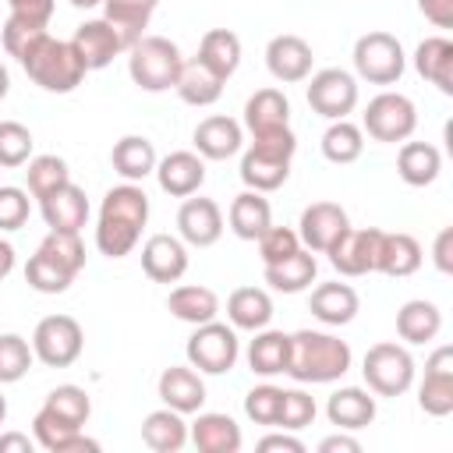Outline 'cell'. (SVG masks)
<instances>
[{"mask_svg": "<svg viewBox=\"0 0 453 453\" xmlns=\"http://www.w3.org/2000/svg\"><path fill=\"white\" fill-rule=\"evenodd\" d=\"M149 223V195L142 184H117L103 195L96 219V248L106 258H124L134 251L142 230Z\"/></svg>", "mask_w": 453, "mask_h": 453, "instance_id": "obj_1", "label": "cell"}, {"mask_svg": "<svg viewBox=\"0 0 453 453\" xmlns=\"http://www.w3.org/2000/svg\"><path fill=\"white\" fill-rule=\"evenodd\" d=\"M350 343L326 329H297L290 333V365L287 375L301 386H326L350 372Z\"/></svg>", "mask_w": 453, "mask_h": 453, "instance_id": "obj_2", "label": "cell"}, {"mask_svg": "<svg viewBox=\"0 0 453 453\" xmlns=\"http://www.w3.org/2000/svg\"><path fill=\"white\" fill-rule=\"evenodd\" d=\"M297 152V138L290 127L283 131H269V134H255L251 145L241 156V180L251 191H276L287 184L290 177V163Z\"/></svg>", "mask_w": 453, "mask_h": 453, "instance_id": "obj_3", "label": "cell"}, {"mask_svg": "<svg viewBox=\"0 0 453 453\" xmlns=\"http://www.w3.org/2000/svg\"><path fill=\"white\" fill-rule=\"evenodd\" d=\"M21 67H25V74L39 85V88H46V92H74L78 85H81V78L88 74L85 71V64H81V57L74 53V46H71V39H53L50 32L18 60Z\"/></svg>", "mask_w": 453, "mask_h": 453, "instance_id": "obj_4", "label": "cell"}, {"mask_svg": "<svg viewBox=\"0 0 453 453\" xmlns=\"http://www.w3.org/2000/svg\"><path fill=\"white\" fill-rule=\"evenodd\" d=\"M180 46L166 35H142L127 50V74L142 92H166L180 74Z\"/></svg>", "mask_w": 453, "mask_h": 453, "instance_id": "obj_5", "label": "cell"}, {"mask_svg": "<svg viewBox=\"0 0 453 453\" xmlns=\"http://www.w3.org/2000/svg\"><path fill=\"white\" fill-rule=\"evenodd\" d=\"M414 357L403 343H375L365 350V361H361V375H365V386L375 393V396H403L411 386H414Z\"/></svg>", "mask_w": 453, "mask_h": 453, "instance_id": "obj_6", "label": "cell"}, {"mask_svg": "<svg viewBox=\"0 0 453 453\" xmlns=\"http://www.w3.org/2000/svg\"><path fill=\"white\" fill-rule=\"evenodd\" d=\"M354 74L368 85H396L407 71V53L389 32H365L354 42Z\"/></svg>", "mask_w": 453, "mask_h": 453, "instance_id": "obj_7", "label": "cell"}, {"mask_svg": "<svg viewBox=\"0 0 453 453\" xmlns=\"http://www.w3.org/2000/svg\"><path fill=\"white\" fill-rule=\"evenodd\" d=\"M414 127H418V106L403 92H379L375 99H368L361 113V131L382 145L407 142Z\"/></svg>", "mask_w": 453, "mask_h": 453, "instance_id": "obj_8", "label": "cell"}, {"mask_svg": "<svg viewBox=\"0 0 453 453\" xmlns=\"http://www.w3.org/2000/svg\"><path fill=\"white\" fill-rule=\"evenodd\" d=\"M188 365L198 368L202 375H226L237 357H241V340H237V329L226 326V322H202L195 326V333L188 336Z\"/></svg>", "mask_w": 453, "mask_h": 453, "instance_id": "obj_9", "label": "cell"}, {"mask_svg": "<svg viewBox=\"0 0 453 453\" xmlns=\"http://www.w3.org/2000/svg\"><path fill=\"white\" fill-rule=\"evenodd\" d=\"M85 350V333L74 315H46L39 319L32 333V354L46 368H67L81 357Z\"/></svg>", "mask_w": 453, "mask_h": 453, "instance_id": "obj_10", "label": "cell"}, {"mask_svg": "<svg viewBox=\"0 0 453 453\" xmlns=\"http://www.w3.org/2000/svg\"><path fill=\"white\" fill-rule=\"evenodd\" d=\"M308 81V106L326 120H343L357 106V78L343 67H322L304 78Z\"/></svg>", "mask_w": 453, "mask_h": 453, "instance_id": "obj_11", "label": "cell"}, {"mask_svg": "<svg viewBox=\"0 0 453 453\" xmlns=\"http://www.w3.org/2000/svg\"><path fill=\"white\" fill-rule=\"evenodd\" d=\"M379 226H347L340 234V241L326 251L329 265L340 276H368L375 273V258H379Z\"/></svg>", "mask_w": 453, "mask_h": 453, "instance_id": "obj_12", "label": "cell"}, {"mask_svg": "<svg viewBox=\"0 0 453 453\" xmlns=\"http://www.w3.org/2000/svg\"><path fill=\"white\" fill-rule=\"evenodd\" d=\"M418 407L432 418L453 414V347H435L425 361V379L418 386Z\"/></svg>", "mask_w": 453, "mask_h": 453, "instance_id": "obj_13", "label": "cell"}, {"mask_svg": "<svg viewBox=\"0 0 453 453\" xmlns=\"http://www.w3.org/2000/svg\"><path fill=\"white\" fill-rule=\"evenodd\" d=\"M71 46H74V53L81 57L85 71H103V67H110V64H113V57L127 53V46H124L120 32H117L106 18L81 21V25L74 28V35H71Z\"/></svg>", "mask_w": 453, "mask_h": 453, "instance_id": "obj_14", "label": "cell"}, {"mask_svg": "<svg viewBox=\"0 0 453 453\" xmlns=\"http://www.w3.org/2000/svg\"><path fill=\"white\" fill-rule=\"evenodd\" d=\"M350 226L347 219V209L336 205V202H311L304 212H301V223H297V237H301V248L315 251V255H326L340 234Z\"/></svg>", "mask_w": 453, "mask_h": 453, "instance_id": "obj_15", "label": "cell"}, {"mask_svg": "<svg viewBox=\"0 0 453 453\" xmlns=\"http://www.w3.org/2000/svg\"><path fill=\"white\" fill-rule=\"evenodd\" d=\"M177 237L191 248H212L223 237V209L212 198L188 195L177 209Z\"/></svg>", "mask_w": 453, "mask_h": 453, "instance_id": "obj_16", "label": "cell"}, {"mask_svg": "<svg viewBox=\"0 0 453 453\" xmlns=\"http://www.w3.org/2000/svg\"><path fill=\"white\" fill-rule=\"evenodd\" d=\"M311 60H315L311 46H308L301 35H290V32L273 35L269 46H265V67H269V74H273L280 85H297V81H304V78L311 74Z\"/></svg>", "mask_w": 453, "mask_h": 453, "instance_id": "obj_17", "label": "cell"}, {"mask_svg": "<svg viewBox=\"0 0 453 453\" xmlns=\"http://www.w3.org/2000/svg\"><path fill=\"white\" fill-rule=\"evenodd\" d=\"M152 173H156L159 188L170 198H188V195H198L202 184H205V159L198 152L177 149V152L156 159V170Z\"/></svg>", "mask_w": 453, "mask_h": 453, "instance_id": "obj_18", "label": "cell"}, {"mask_svg": "<svg viewBox=\"0 0 453 453\" xmlns=\"http://www.w3.org/2000/svg\"><path fill=\"white\" fill-rule=\"evenodd\" d=\"M142 273L152 283H177L188 273V244L173 234H152L142 244Z\"/></svg>", "mask_w": 453, "mask_h": 453, "instance_id": "obj_19", "label": "cell"}, {"mask_svg": "<svg viewBox=\"0 0 453 453\" xmlns=\"http://www.w3.org/2000/svg\"><path fill=\"white\" fill-rule=\"evenodd\" d=\"M156 393H159L163 407H173L180 414H195L205 403L202 372L191 368V365H170V368H163V375L156 382Z\"/></svg>", "mask_w": 453, "mask_h": 453, "instance_id": "obj_20", "label": "cell"}, {"mask_svg": "<svg viewBox=\"0 0 453 453\" xmlns=\"http://www.w3.org/2000/svg\"><path fill=\"white\" fill-rule=\"evenodd\" d=\"M32 439L35 446H42L46 453H81V449H99L96 439H88L78 425L57 418L50 407H39L35 418H32Z\"/></svg>", "mask_w": 453, "mask_h": 453, "instance_id": "obj_21", "label": "cell"}, {"mask_svg": "<svg viewBox=\"0 0 453 453\" xmlns=\"http://www.w3.org/2000/svg\"><path fill=\"white\" fill-rule=\"evenodd\" d=\"M188 439L202 453H237L244 442L241 425L223 411H195V421L188 425Z\"/></svg>", "mask_w": 453, "mask_h": 453, "instance_id": "obj_22", "label": "cell"}, {"mask_svg": "<svg viewBox=\"0 0 453 453\" xmlns=\"http://www.w3.org/2000/svg\"><path fill=\"white\" fill-rule=\"evenodd\" d=\"M379 414V403H375V393L372 389H361V386H340L329 400H326V418L329 425L343 428V432H361L375 421Z\"/></svg>", "mask_w": 453, "mask_h": 453, "instance_id": "obj_23", "label": "cell"}, {"mask_svg": "<svg viewBox=\"0 0 453 453\" xmlns=\"http://www.w3.org/2000/svg\"><path fill=\"white\" fill-rule=\"evenodd\" d=\"M191 142H195V152L202 159H230L244 145V127L226 113H212V117L198 120Z\"/></svg>", "mask_w": 453, "mask_h": 453, "instance_id": "obj_24", "label": "cell"}, {"mask_svg": "<svg viewBox=\"0 0 453 453\" xmlns=\"http://www.w3.org/2000/svg\"><path fill=\"white\" fill-rule=\"evenodd\" d=\"M39 212H42L50 230H74L78 234L88 219V198L74 180H67L64 188H57L53 195H46L39 202Z\"/></svg>", "mask_w": 453, "mask_h": 453, "instance_id": "obj_25", "label": "cell"}, {"mask_svg": "<svg viewBox=\"0 0 453 453\" xmlns=\"http://www.w3.org/2000/svg\"><path fill=\"white\" fill-rule=\"evenodd\" d=\"M421 262H425V251H421L418 237H411V234H403V230H396V234L382 230L375 273H386V276L403 280V276H414V273L421 269Z\"/></svg>", "mask_w": 453, "mask_h": 453, "instance_id": "obj_26", "label": "cell"}, {"mask_svg": "<svg viewBox=\"0 0 453 453\" xmlns=\"http://www.w3.org/2000/svg\"><path fill=\"white\" fill-rule=\"evenodd\" d=\"M308 308L322 326H347L361 311V297L350 283H319L308 297Z\"/></svg>", "mask_w": 453, "mask_h": 453, "instance_id": "obj_27", "label": "cell"}, {"mask_svg": "<svg viewBox=\"0 0 453 453\" xmlns=\"http://www.w3.org/2000/svg\"><path fill=\"white\" fill-rule=\"evenodd\" d=\"M244 127L251 131V138L290 127V99L280 88H273V85L269 88H258L244 103Z\"/></svg>", "mask_w": 453, "mask_h": 453, "instance_id": "obj_28", "label": "cell"}, {"mask_svg": "<svg viewBox=\"0 0 453 453\" xmlns=\"http://www.w3.org/2000/svg\"><path fill=\"white\" fill-rule=\"evenodd\" d=\"M262 276H265L269 290H276V294H301V290H308V287L315 283V276H319L315 251L297 248V251L287 255L283 262L262 265Z\"/></svg>", "mask_w": 453, "mask_h": 453, "instance_id": "obj_29", "label": "cell"}, {"mask_svg": "<svg viewBox=\"0 0 453 453\" xmlns=\"http://www.w3.org/2000/svg\"><path fill=\"white\" fill-rule=\"evenodd\" d=\"M414 71L432 81L442 96H453V42L446 35H428L414 50Z\"/></svg>", "mask_w": 453, "mask_h": 453, "instance_id": "obj_30", "label": "cell"}, {"mask_svg": "<svg viewBox=\"0 0 453 453\" xmlns=\"http://www.w3.org/2000/svg\"><path fill=\"white\" fill-rule=\"evenodd\" d=\"M226 223H230V230H234L241 241H258V237L273 226V205H269V198H265L262 191L244 188V191L230 202Z\"/></svg>", "mask_w": 453, "mask_h": 453, "instance_id": "obj_31", "label": "cell"}, {"mask_svg": "<svg viewBox=\"0 0 453 453\" xmlns=\"http://www.w3.org/2000/svg\"><path fill=\"white\" fill-rule=\"evenodd\" d=\"M287 365H290V333L283 329H258L255 340L248 343V368L262 379H273V375H287Z\"/></svg>", "mask_w": 453, "mask_h": 453, "instance_id": "obj_32", "label": "cell"}, {"mask_svg": "<svg viewBox=\"0 0 453 453\" xmlns=\"http://www.w3.org/2000/svg\"><path fill=\"white\" fill-rule=\"evenodd\" d=\"M396 173L411 188H428L442 173V152L432 142H400L396 152Z\"/></svg>", "mask_w": 453, "mask_h": 453, "instance_id": "obj_33", "label": "cell"}, {"mask_svg": "<svg viewBox=\"0 0 453 453\" xmlns=\"http://www.w3.org/2000/svg\"><path fill=\"white\" fill-rule=\"evenodd\" d=\"M226 319L234 329H244V333H258L273 322V297L269 290L262 287H237L230 297H226Z\"/></svg>", "mask_w": 453, "mask_h": 453, "instance_id": "obj_34", "label": "cell"}, {"mask_svg": "<svg viewBox=\"0 0 453 453\" xmlns=\"http://www.w3.org/2000/svg\"><path fill=\"white\" fill-rule=\"evenodd\" d=\"M442 329V311L439 304L425 301V297H414V301H403L400 311H396V336L411 347L418 343H432Z\"/></svg>", "mask_w": 453, "mask_h": 453, "instance_id": "obj_35", "label": "cell"}, {"mask_svg": "<svg viewBox=\"0 0 453 453\" xmlns=\"http://www.w3.org/2000/svg\"><path fill=\"white\" fill-rule=\"evenodd\" d=\"M142 442L156 453H180L184 442H188V421L180 411L173 407H159V411H149L145 421H142Z\"/></svg>", "mask_w": 453, "mask_h": 453, "instance_id": "obj_36", "label": "cell"}, {"mask_svg": "<svg viewBox=\"0 0 453 453\" xmlns=\"http://www.w3.org/2000/svg\"><path fill=\"white\" fill-rule=\"evenodd\" d=\"M156 149H152V142L145 138V134H124L120 142H113V149H110V163H113V170L124 177V180H131V184H142L152 170H156Z\"/></svg>", "mask_w": 453, "mask_h": 453, "instance_id": "obj_37", "label": "cell"}, {"mask_svg": "<svg viewBox=\"0 0 453 453\" xmlns=\"http://www.w3.org/2000/svg\"><path fill=\"white\" fill-rule=\"evenodd\" d=\"M166 308L173 319H180L188 326H202V322H212L219 315V297H216V290H209L202 283H184V287L170 290Z\"/></svg>", "mask_w": 453, "mask_h": 453, "instance_id": "obj_38", "label": "cell"}, {"mask_svg": "<svg viewBox=\"0 0 453 453\" xmlns=\"http://www.w3.org/2000/svg\"><path fill=\"white\" fill-rule=\"evenodd\" d=\"M156 7H159V0H103V18L120 32L124 46L131 50L145 35Z\"/></svg>", "mask_w": 453, "mask_h": 453, "instance_id": "obj_39", "label": "cell"}, {"mask_svg": "<svg viewBox=\"0 0 453 453\" xmlns=\"http://www.w3.org/2000/svg\"><path fill=\"white\" fill-rule=\"evenodd\" d=\"M195 60H202L212 74H219L226 81L241 67V39H237V32H230V28H209L202 35V42H198V57Z\"/></svg>", "mask_w": 453, "mask_h": 453, "instance_id": "obj_40", "label": "cell"}, {"mask_svg": "<svg viewBox=\"0 0 453 453\" xmlns=\"http://www.w3.org/2000/svg\"><path fill=\"white\" fill-rule=\"evenodd\" d=\"M173 92L188 103V106H212L223 96V78L212 74L202 60H184L180 74L173 81Z\"/></svg>", "mask_w": 453, "mask_h": 453, "instance_id": "obj_41", "label": "cell"}, {"mask_svg": "<svg viewBox=\"0 0 453 453\" xmlns=\"http://www.w3.org/2000/svg\"><path fill=\"white\" fill-rule=\"evenodd\" d=\"M361 152H365V131L357 124H350L347 117L329 120V127L322 131V156L336 166H347V163L361 159Z\"/></svg>", "mask_w": 453, "mask_h": 453, "instance_id": "obj_42", "label": "cell"}, {"mask_svg": "<svg viewBox=\"0 0 453 453\" xmlns=\"http://www.w3.org/2000/svg\"><path fill=\"white\" fill-rule=\"evenodd\" d=\"M25 166H28V170H25V184H28V195H32L35 202H42L46 195H53L57 188H64V184L71 180L67 163H64L60 156H53V152L32 156Z\"/></svg>", "mask_w": 453, "mask_h": 453, "instance_id": "obj_43", "label": "cell"}, {"mask_svg": "<svg viewBox=\"0 0 453 453\" xmlns=\"http://www.w3.org/2000/svg\"><path fill=\"white\" fill-rule=\"evenodd\" d=\"M39 251L46 258H53L60 269H67L71 276H78L85 269V244L74 230H50L42 241H39Z\"/></svg>", "mask_w": 453, "mask_h": 453, "instance_id": "obj_44", "label": "cell"}, {"mask_svg": "<svg viewBox=\"0 0 453 453\" xmlns=\"http://www.w3.org/2000/svg\"><path fill=\"white\" fill-rule=\"evenodd\" d=\"M42 407H50L57 418H64V421H71V425H78V428H85V421H88V414H92L88 393H85L81 386H74V382L53 386V389L46 393Z\"/></svg>", "mask_w": 453, "mask_h": 453, "instance_id": "obj_45", "label": "cell"}, {"mask_svg": "<svg viewBox=\"0 0 453 453\" xmlns=\"http://www.w3.org/2000/svg\"><path fill=\"white\" fill-rule=\"evenodd\" d=\"M35 354H32V343L18 333H0V386H11V382H21L32 368Z\"/></svg>", "mask_w": 453, "mask_h": 453, "instance_id": "obj_46", "label": "cell"}, {"mask_svg": "<svg viewBox=\"0 0 453 453\" xmlns=\"http://www.w3.org/2000/svg\"><path fill=\"white\" fill-rule=\"evenodd\" d=\"M25 283H28L32 290H39V294H64V290L74 283V276H71L67 269H60L53 258H46V255L35 248V255L25 262Z\"/></svg>", "mask_w": 453, "mask_h": 453, "instance_id": "obj_47", "label": "cell"}, {"mask_svg": "<svg viewBox=\"0 0 453 453\" xmlns=\"http://www.w3.org/2000/svg\"><path fill=\"white\" fill-rule=\"evenodd\" d=\"M32 131L21 120H0V166L18 170L32 159Z\"/></svg>", "mask_w": 453, "mask_h": 453, "instance_id": "obj_48", "label": "cell"}, {"mask_svg": "<svg viewBox=\"0 0 453 453\" xmlns=\"http://www.w3.org/2000/svg\"><path fill=\"white\" fill-rule=\"evenodd\" d=\"M319 407H315V396L304 393V389H283V400H280V414H276V428H287V432H301L315 421Z\"/></svg>", "mask_w": 453, "mask_h": 453, "instance_id": "obj_49", "label": "cell"}, {"mask_svg": "<svg viewBox=\"0 0 453 453\" xmlns=\"http://www.w3.org/2000/svg\"><path fill=\"white\" fill-rule=\"evenodd\" d=\"M42 35H46V25L28 21V18H18V14H7V21H4V28H0L4 50H7V57H14V60H21Z\"/></svg>", "mask_w": 453, "mask_h": 453, "instance_id": "obj_50", "label": "cell"}, {"mask_svg": "<svg viewBox=\"0 0 453 453\" xmlns=\"http://www.w3.org/2000/svg\"><path fill=\"white\" fill-rule=\"evenodd\" d=\"M280 400H283V389L280 386H273V382L251 386L244 393V414H248V421H255V425H276Z\"/></svg>", "mask_w": 453, "mask_h": 453, "instance_id": "obj_51", "label": "cell"}, {"mask_svg": "<svg viewBox=\"0 0 453 453\" xmlns=\"http://www.w3.org/2000/svg\"><path fill=\"white\" fill-rule=\"evenodd\" d=\"M28 212H32V198H28V188H18V184H4V188H0V234L21 230V226L28 223Z\"/></svg>", "mask_w": 453, "mask_h": 453, "instance_id": "obj_52", "label": "cell"}, {"mask_svg": "<svg viewBox=\"0 0 453 453\" xmlns=\"http://www.w3.org/2000/svg\"><path fill=\"white\" fill-rule=\"evenodd\" d=\"M255 244H258L262 265H273V262H283L287 255H294V251L301 248V237H297V230H290V226H269Z\"/></svg>", "mask_w": 453, "mask_h": 453, "instance_id": "obj_53", "label": "cell"}, {"mask_svg": "<svg viewBox=\"0 0 453 453\" xmlns=\"http://www.w3.org/2000/svg\"><path fill=\"white\" fill-rule=\"evenodd\" d=\"M7 4H11V14L39 21V25H50L53 7H57V0H7Z\"/></svg>", "mask_w": 453, "mask_h": 453, "instance_id": "obj_54", "label": "cell"}, {"mask_svg": "<svg viewBox=\"0 0 453 453\" xmlns=\"http://www.w3.org/2000/svg\"><path fill=\"white\" fill-rule=\"evenodd\" d=\"M418 11L435 28H453V0H418Z\"/></svg>", "mask_w": 453, "mask_h": 453, "instance_id": "obj_55", "label": "cell"}, {"mask_svg": "<svg viewBox=\"0 0 453 453\" xmlns=\"http://www.w3.org/2000/svg\"><path fill=\"white\" fill-rule=\"evenodd\" d=\"M432 258H435V269L439 273H453V226L439 230V237L432 244Z\"/></svg>", "mask_w": 453, "mask_h": 453, "instance_id": "obj_56", "label": "cell"}, {"mask_svg": "<svg viewBox=\"0 0 453 453\" xmlns=\"http://www.w3.org/2000/svg\"><path fill=\"white\" fill-rule=\"evenodd\" d=\"M258 449H283V453H304V442L297 435H290L287 428L283 432H269L258 439Z\"/></svg>", "mask_w": 453, "mask_h": 453, "instance_id": "obj_57", "label": "cell"}, {"mask_svg": "<svg viewBox=\"0 0 453 453\" xmlns=\"http://www.w3.org/2000/svg\"><path fill=\"white\" fill-rule=\"evenodd\" d=\"M357 449H361V442L354 435H347L343 428H336V435H326L319 442V453H357Z\"/></svg>", "mask_w": 453, "mask_h": 453, "instance_id": "obj_58", "label": "cell"}, {"mask_svg": "<svg viewBox=\"0 0 453 453\" xmlns=\"http://www.w3.org/2000/svg\"><path fill=\"white\" fill-rule=\"evenodd\" d=\"M7 449L32 453V449H35V439H28L25 432H0V453H7Z\"/></svg>", "mask_w": 453, "mask_h": 453, "instance_id": "obj_59", "label": "cell"}, {"mask_svg": "<svg viewBox=\"0 0 453 453\" xmlns=\"http://www.w3.org/2000/svg\"><path fill=\"white\" fill-rule=\"evenodd\" d=\"M11 269H14V244L0 237V280H7Z\"/></svg>", "mask_w": 453, "mask_h": 453, "instance_id": "obj_60", "label": "cell"}, {"mask_svg": "<svg viewBox=\"0 0 453 453\" xmlns=\"http://www.w3.org/2000/svg\"><path fill=\"white\" fill-rule=\"evenodd\" d=\"M7 92H11V74H7V67L0 64V99H7Z\"/></svg>", "mask_w": 453, "mask_h": 453, "instance_id": "obj_61", "label": "cell"}, {"mask_svg": "<svg viewBox=\"0 0 453 453\" xmlns=\"http://www.w3.org/2000/svg\"><path fill=\"white\" fill-rule=\"evenodd\" d=\"M71 7H78V11H88V7H99L103 0H67Z\"/></svg>", "mask_w": 453, "mask_h": 453, "instance_id": "obj_62", "label": "cell"}, {"mask_svg": "<svg viewBox=\"0 0 453 453\" xmlns=\"http://www.w3.org/2000/svg\"><path fill=\"white\" fill-rule=\"evenodd\" d=\"M4 421H7V396L0 393V425H4Z\"/></svg>", "mask_w": 453, "mask_h": 453, "instance_id": "obj_63", "label": "cell"}]
</instances>
